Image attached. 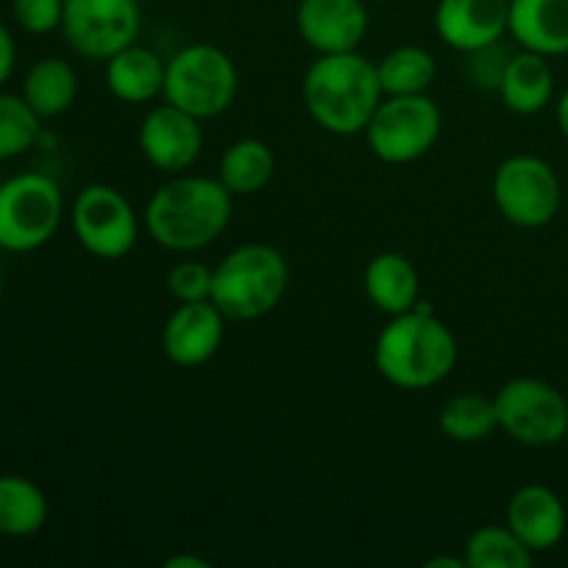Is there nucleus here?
Returning <instances> with one entry per match:
<instances>
[{"label": "nucleus", "mask_w": 568, "mask_h": 568, "mask_svg": "<svg viewBox=\"0 0 568 568\" xmlns=\"http://www.w3.org/2000/svg\"><path fill=\"white\" fill-rule=\"evenodd\" d=\"M233 194L220 178L181 172L161 183L144 209V227L155 244L172 253H197L225 233Z\"/></svg>", "instance_id": "nucleus-1"}, {"label": "nucleus", "mask_w": 568, "mask_h": 568, "mask_svg": "<svg viewBox=\"0 0 568 568\" xmlns=\"http://www.w3.org/2000/svg\"><path fill=\"white\" fill-rule=\"evenodd\" d=\"M458 364L453 331L419 300L414 311L392 316L375 342V366L392 386L425 392L447 381Z\"/></svg>", "instance_id": "nucleus-2"}, {"label": "nucleus", "mask_w": 568, "mask_h": 568, "mask_svg": "<svg viewBox=\"0 0 568 568\" xmlns=\"http://www.w3.org/2000/svg\"><path fill=\"white\" fill-rule=\"evenodd\" d=\"M383 98L377 64L358 50L320 55L303 78V100L311 120L336 136L364 133Z\"/></svg>", "instance_id": "nucleus-3"}, {"label": "nucleus", "mask_w": 568, "mask_h": 568, "mask_svg": "<svg viewBox=\"0 0 568 568\" xmlns=\"http://www.w3.org/2000/svg\"><path fill=\"white\" fill-rule=\"evenodd\" d=\"M286 255L272 244L250 242L231 250L214 270L211 303L227 322H253L272 314L286 297Z\"/></svg>", "instance_id": "nucleus-4"}, {"label": "nucleus", "mask_w": 568, "mask_h": 568, "mask_svg": "<svg viewBox=\"0 0 568 568\" xmlns=\"http://www.w3.org/2000/svg\"><path fill=\"white\" fill-rule=\"evenodd\" d=\"M239 92V70L216 44H189L166 61V103L189 111L197 120L225 114Z\"/></svg>", "instance_id": "nucleus-5"}, {"label": "nucleus", "mask_w": 568, "mask_h": 568, "mask_svg": "<svg viewBox=\"0 0 568 568\" xmlns=\"http://www.w3.org/2000/svg\"><path fill=\"white\" fill-rule=\"evenodd\" d=\"M64 220V194L44 172H20L0 183V250L33 253Z\"/></svg>", "instance_id": "nucleus-6"}, {"label": "nucleus", "mask_w": 568, "mask_h": 568, "mask_svg": "<svg viewBox=\"0 0 568 568\" xmlns=\"http://www.w3.org/2000/svg\"><path fill=\"white\" fill-rule=\"evenodd\" d=\"M364 133L383 164H410L436 148L442 109L427 94H386Z\"/></svg>", "instance_id": "nucleus-7"}, {"label": "nucleus", "mask_w": 568, "mask_h": 568, "mask_svg": "<svg viewBox=\"0 0 568 568\" xmlns=\"http://www.w3.org/2000/svg\"><path fill=\"white\" fill-rule=\"evenodd\" d=\"M499 430L525 447H555L566 442L568 399L552 383L538 377H514L494 397Z\"/></svg>", "instance_id": "nucleus-8"}, {"label": "nucleus", "mask_w": 568, "mask_h": 568, "mask_svg": "<svg viewBox=\"0 0 568 568\" xmlns=\"http://www.w3.org/2000/svg\"><path fill=\"white\" fill-rule=\"evenodd\" d=\"M560 200L558 172L538 155H510L494 172V203L510 225L527 231L549 225L558 216Z\"/></svg>", "instance_id": "nucleus-9"}, {"label": "nucleus", "mask_w": 568, "mask_h": 568, "mask_svg": "<svg viewBox=\"0 0 568 568\" xmlns=\"http://www.w3.org/2000/svg\"><path fill=\"white\" fill-rule=\"evenodd\" d=\"M72 233L89 255L125 258L139 239V216L131 200L109 183H89L75 194L70 211Z\"/></svg>", "instance_id": "nucleus-10"}, {"label": "nucleus", "mask_w": 568, "mask_h": 568, "mask_svg": "<svg viewBox=\"0 0 568 568\" xmlns=\"http://www.w3.org/2000/svg\"><path fill=\"white\" fill-rule=\"evenodd\" d=\"M142 28L139 0H64L61 33L78 55L109 61L136 44Z\"/></svg>", "instance_id": "nucleus-11"}, {"label": "nucleus", "mask_w": 568, "mask_h": 568, "mask_svg": "<svg viewBox=\"0 0 568 568\" xmlns=\"http://www.w3.org/2000/svg\"><path fill=\"white\" fill-rule=\"evenodd\" d=\"M197 116L172 103L153 105L139 128V150L161 172L181 175L197 164L203 153V128Z\"/></svg>", "instance_id": "nucleus-12"}, {"label": "nucleus", "mask_w": 568, "mask_h": 568, "mask_svg": "<svg viewBox=\"0 0 568 568\" xmlns=\"http://www.w3.org/2000/svg\"><path fill=\"white\" fill-rule=\"evenodd\" d=\"M297 33L320 55L353 53L369 31L364 0H300Z\"/></svg>", "instance_id": "nucleus-13"}, {"label": "nucleus", "mask_w": 568, "mask_h": 568, "mask_svg": "<svg viewBox=\"0 0 568 568\" xmlns=\"http://www.w3.org/2000/svg\"><path fill=\"white\" fill-rule=\"evenodd\" d=\"M225 316L211 300L203 303H181L166 320L161 333V347L164 355L175 366L183 369H197L209 364L222 347L225 338Z\"/></svg>", "instance_id": "nucleus-14"}, {"label": "nucleus", "mask_w": 568, "mask_h": 568, "mask_svg": "<svg viewBox=\"0 0 568 568\" xmlns=\"http://www.w3.org/2000/svg\"><path fill=\"white\" fill-rule=\"evenodd\" d=\"M510 0H442L436 9V31L460 53H477L508 33Z\"/></svg>", "instance_id": "nucleus-15"}, {"label": "nucleus", "mask_w": 568, "mask_h": 568, "mask_svg": "<svg viewBox=\"0 0 568 568\" xmlns=\"http://www.w3.org/2000/svg\"><path fill=\"white\" fill-rule=\"evenodd\" d=\"M505 525L525 541L532 552H549L566 536V505L558 494L541 483L521 486L510 497Z\"/></svg>", "instance_id": "nucleus-16"}, {"label": "nucleus", "mask_w": 568, "mask_h": 568, "mask_svg": "<svg viewBox=\"0 0 568 568\" xmlns=\"http://www.w3.org/2000/svg\"><path fill=\"white\" fill-rule=\"evenodd\" d=\"M508 33L547 59L568 53V0H510Z\"/></svg>", "instance_id": "nucleus-17"}, {"label": "nucleus", "mask_w": 568, "mask_h": 568, "mask_svg": "<svg viewBox=\"0 0 568 568\" xmlns=\"http://www.w3.org/2000/svg\"><path fill=\"white\" fill-rule=\"evenodd\" d=\"M366 300L386 316L405 314L419 305L422 283L414 261L399 253H381L364 270Z\"/></svg>", "instance_id": "nucleus-18"}, {"label": "nucleus", "mask_w": 568, "mask_h": 568, "mask_svg": "<svg viewBox=\"0 0 568 568\" xmlns=\"http://www.w3.org/2000/svg\"><path fill=\"white\" fill-rule=\"evenodd\" d=\"M497 92L514 114L530 116L547 109L555 94V72L547 55L532 50L510 55Z\"/></svg>", "instance_id": "nucleus-19"}, {"label": "nucleus", "mask_w": 568, "mask_h": 568, "mask_svg": "<svg viewBox=\"0 0 568 568\" xmlns=\"http://www.w3.org/2000/svg\"><path fill=\"white\" fill-rule=\"evenodd\" d=\"M166 64L148 48L120 50L105 61V87L116 100L131 105H142L164 94Z\"/></svg>", "instance_id": "nucleus-20"}, {"label": "nucleus", "mask_w": 568, "mask_h": 568, "mask_svg": "<svg viewBox=\"0 0 568 568\" xmlns=\"http://www.w3.org/2000/svg\"><path fill=\"white\" fill-rule=\"evenodd\" d=\"M22 98L39 114V120H53L72 109L78 98V75L70 61L39 59L22 81Z\"/></svg>", "instance_id": "nucleus-21"}, {"label": "nucleus", "mask_w": 568, "mask_h": 568, "mask_svg": "<svg viewBox=\"0 0 568 568\" xmlns=\"http://www.w3.org/2000/svg\"><path fill=\"white\" fill-rule=\"evenodd\" d=\"M48 497L22 475H0V536H37L48 521Z\"/></svg>", "instance_id": "nucleus-22"}, {"label": "nucleus", "mask_w": 568, "mask_h": 568, "mask_svg": "<svg viewBox=\"0 0 568 568\" xmlns=\"http://www.w3.org/2000/svg\"><path fill=\"white\" fill-rule=\"evenodd\" d=\"M275 175V155L270 144L261 139H239L222 153L220 181L225 183L233 197H250L258 194Z\"/></svg>", "instance_id": "nucleus-23"}, {"label": "nucleus", "mask_w": 568, "mask_h": 568, "mask_svg": "<svg viewBox=\"0 0 568 568\" xmlns=\"http://www.w3.org/2000/svg\"><path fill=\"white\" fill-rule=\"evenodd\" d=\"M438 427L447 438L458 444H477L499 430L497 403L486 394H458L447 399L438 414Z\"/></svg>", "instance_id": "nucleus-24"}, {"label": "nucleus", "mask_w": 568, "mask_h": 568, "mask_svg": "<svg viewBox=\"0 0 568 568\" xmlns=\"http://www.w3.org/2000/svg\"><path fill=\"white\" fill-rule=\"evenodd\" d=\"M436 59L430 50L419 44H403L394 48L377 61L383 94H427L436 81Z\"/></svg>", "instance_id": "nucleus-25"}, {"label": "nucleus", "mask_w": 568, "mask_h": 568, "mask_svg": "<svg viewBox=\"0 0 568 568\" xmlns=\"http://www.w3.org/2000/svg\"><path fill=\"white\" fill-rule=\"evenodd\" d=\"M532 555L508 525H486L469 536L464 560L469 568H530Z\"/></svg>", "instance_id": "nucleus-26"}, {"label": "nucleus", "mask_w": 568, "mask_h": 568, "mask_svg": "<svg viewBox=\"0 0 568 568\" xmlns=\"http://www.w3.org/2000/svg\"><path fill=\"white\" fill-rule=\"evenodd\" d=\"M39 122L22 94L0 92V161L28 153L39 139Z\"/></svg>", "instance_id": "nucleus-27"}, {"label": "nucleus", "mask_w": 568, "mask_h": 568, "mask_svg": "<svg viewBox=\"0 0 568 568\" xmlns=\"http://www.w3.org/2000/svg\"><path fill=\"white\" fill-rule=\"evenodd\" d=\"M166 288L178 303H203L214 292V270L200 261H181L166 275Z\"/></svg>", "instance_id": "nucleus-28"}, {"label": "nucleus", "mask_w": 568, "mask_h": 568, "mask_svg": "<svg viewBox=\"0 0 568 568\" xmlns=\"http://www.w3.org/2000/svg\"><path fill=\"white\" fill-rule=\"evenodd\" d=\"M14 22L31 37H44L61 28L64 20V0H11Z\"/></svg>", "instance_id": "nucleus-29"}, {"label": "nucleus", "mask_w": 568, "mask_h": 568, "mask_svg": "<svg viewBox=\"0 0 568 568\" xmlns=\"http://www.w3.org/2000/svg\"><path fill=\"white\" fill-rule=\"evenodd\" d=\"M14 61H17V48H14V39H11L9 28L0 22V87L11 78L14 72Z\"/></svg>", "instance_id": "nucleus-30"}, {"label": "nucleus", "mask_w": 568, "mask_h": 568, "mask_svg": "<svg viewBox=\"0 0 568 568\" xmlns=\"http://www.w3.org/2000/svg\"><path fill=\"white\" fill-rule=\"evenodd\" d=\"M166 568H209L211 564L209 560L197 558V555H175V558H170L164 564Z\"/></svg>", "instance_id": "nucleus-31"}, {"label": "nucleus", "mask_w": 568, "mask_h": 568, "mask_svg": "<svg viewBox=\"0 0 568 568\" xmlns=\"http://www.w3.org/2000/svg\"><path fill=\"white\" fill-rule=\"evenodd\" d=\"M558 128L568 142V89L564 92V98L558 100Z\"/></svg>", "instance_id": "nucleus-32"}, {"label": "nucleus", "mask_w": 568, "mask_h": 568, "mask_svg": "<svg viewBox=\"0 0 568 568\" xmlns=\"http://www.w3.org/2000/svg\"><path fill=\"white\" fill-rule=\"evenodd\" d=\"M442 566L464 568L466 560L464 558H433V560H427V564H425V568H442Z\"/></svg>", "instance_id": "nucleus-33"}, {"label": "nucleus", "mask_w": 568, "mask_h": 568, "mask_svg": "<svg viewBox=\"0 0 568 568\" xmlns=\"http://www.w3.org/2000/svg\"><path fill=\"white\" fill-rule=\"evenodd\" d=\"M3 286H6V283H3V270H0V300H3Z\"/></svg>", "instance_id": "nucleus-34"}, {"label": "nucleus", "mask_w": 568, "mask_h": 568, "mask_svg": "<svg viewBox=\"0 0 568 568\" xmlns=\"http://www.w3.org/2000/svg\"><path fill=\"white\" fill-rule=\"evenodd\" d=\"M566 444H568V427H566Z\"/></svg>", "instance_id": "nucleus-35"}]
</instances>
